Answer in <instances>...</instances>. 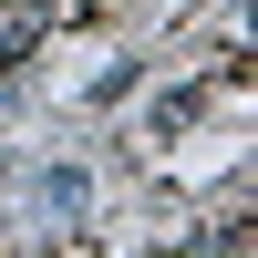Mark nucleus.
<instances>
[{"instance_id":"f257e3e1","label":"nucleus","mask_w":258,"mask_h":258,"mask_svg":"<svg viewBox=\"0 0 258 258\" xmlns=\"http://www.w3.org/2000/svg\"><path fill=\"white\" fill-rule=\"evenodd\" d=\"M83 197H93V186H83V165H52V176H41V207H52V217H73Z\"/></svg>"}]
</instances>
